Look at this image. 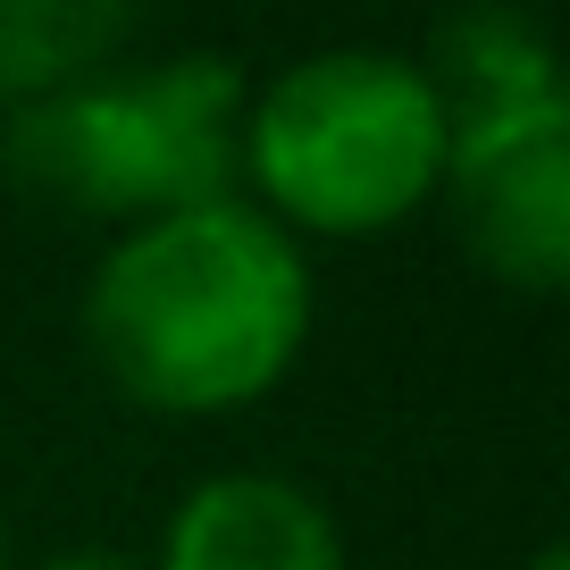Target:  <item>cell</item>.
I'll use <instances>...</instances> for the list:
<instances>
[{
    "instance_id": "obj_4",
    "label": "cell",
    "mask_w": 570,
    "mask_h": 570,
    "mask_svg": "<svg viewBox=\"0 0 570 570\" xmlns=\"http://www.w3.org/2000/svg\"><path fill=\"white\" fill-rule=\"evenodd\" d=\"M445 194L470 261L512 294L570 285V92L445 126Z\"/></svg>"
},
{
    "instance_id": "obj_2",
    "label": "cell",
    "mask_w": 570,
    "mask_h": 570,
    "mask_svg": "<svg viewBox=\"0 0 570 570\" xmlns=\"http://www.w3.org/2000/svg\"><path fill=\"white\" fill-rule=\"evenodd\" d=\"M244 68L218 51L92 68L0 118V168L51 210L142 227L244 185Z\"/></svg>"
},
{
    "instance_id": "obj_7",
    "label": "cell",
    "mask_w": 570,
    "mask_h": 570,
    "mask_svg": "<svg viewBox=\"0 0 570 570\" xmlns=\"http://www.w3.org/2000/svg\"><path fill=\"white\" fill-rule=\"evenodd\" d=\"M135 0H0V118L109 68Z\"/></svg>"
},
{
    "instance_id": "obj_6",
    "label": "cell",
    "mask_w": 570,
    "mask_h": 570,
    "mask_svg": "<svg viewBox=\"0 0 570 570\" xmlns=\"http://www.w3.org/2000/svg\"><path fill=\"white\" fill-rule=\"evenodd\" d=\"M420 76L445 101V126L462 118H495V109H537L562 101V59H553L546 26L520 0H462L436 18Z\"/></svg>"
},
{
    "instance_id": "obj_10",
    "label": "cell",
    "mask_w": 570,
    "mask_h": 570,
    "mask_svg": "<svg viewBox=\"0 0 570 570\" xmlns=\"http://www.w3.org/2000/svg\"><path fill=\"white\" fill-rule=\"evenodd\" d=\"M0 570H9V512H0Z\"/></svg>"
},
{
    "instance_id": "obj_9",
    "label": "cell",
    "mask_w": 570,
    "mask_h": 570,
    "mask_svg": "<svg viewBox=\"0 0 570 570\" xmlns=\"http://www.w3.org/2000/svg\"><path fill=\"white\" fill-rule=\"evenodd\" d=\"M529 570H570V546H562V537H546V546H537V562Z\"/></svg>"
},
{
    "instance_id": "obj_8",
    "label": "cell",
    "mask_w": 570,
    "mask_h": 570,
    "mask_svg": "<svg viewBox=\"0 0 570 570\" xmlns=\"http://www.w3.org/2000/svg\"><path fill=\"white\" fill-rule=\"evenodd\" d=\"M42 570H151V562H142V553H118V546H68Z\"/></svg>"
},
{
    "instance_id": "obj_5",
    "label": "cell",
    "mask_w": 570,
    "mask_h": 570,
    "mask_svg": "<svg viewBox=\"0 0 570 570\" xmlns=\"http://www.w3.org/2000/svg\"><path fill=\"white\" fill-rule=\"evenodd\" d=\"M151 570H353L336 512L285 470H218L185 487Z\"/></svg>"
},
{
    "instance_id": "obj_3",
    "label": "cell",
    "mask_w": 570,
    "mask_h": 570,
    "mask_svg": "<svg viewBox=\"0 0 570 570\" xmlns=\"http://www.w3.org/2000/svg\"><path fill=\"white\" fill-rule=\"evenodd\" d=\"M445 177V101L403 51H311L244 101V185L294 244L386 235Z\"/></svg>"
},
{
    "instance_id": "obj_1",
    "label": "cell",
    "mask_w": 570,
    "mask_h": 570,
    "mask_svg": "<svg viewBox=\"0 0 570 570\" xmlns=\"http://www.w3.org/2000/svg\"><path fill=\"white\" fill-rule=\"evenodd\" d=\"M303 244L244 194L118 227L85 277V353L151 420H227L285 386L311 344Z\"/></svg>"
}]
</instances>
